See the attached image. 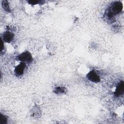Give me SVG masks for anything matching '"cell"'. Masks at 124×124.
I'll use <instances>...</instances> for the list:
<instances>
[{
    "mask_svg": "<svg viewBox=\"0 0 124 124\" xmlns=\"http://www.w3.org/2000/svg\"><path fill=\"white\" fill-rule=\"evenodd\" d=\"M122 9V3L120 1H116L112 4L110 8L108 10V11L115 16V15L120 13Z\"/></svg>",
    "mask_w": 124,
    "mask_h": 124,
    "instance_id": "cell-1",
    "label": "cell"
},
{
    "mask_svg": "<svg viewBox=\"0 0 124 124\" xmlns=\"http://www.w3.org/2000/svg\"><path fill=\"white\" fill-rule=\"evenodd\" d=\"M17 59L23 62H30L32 61V57L31 54L29 51H25L19 54L17 56Z\"/></svg>",
    "mask_w": 124,
    "mask_h": 124,
    "instance_id": "cell-2",
    "label": "cell"
},
{
    "mask_svg": "<svg viewBox=\"0 0 124 124\" xmlns=\"http://www.w3.org/2000/svg\"><path fill=\"white\" fill-rule=\"evenodd\" d=\"M87 78L89 80L93 82H98L100 80L99 77L94 70H91L87 74Z\"/></svg>",
    "mask_w": 124,
    "mask_h": 124,
    "instance_id": "cell-3",
    "label": "cell"
},
{
    "mask_svg": "<svg viewBox=\"0 0 124 124\" xmlns=\"http://www.w3.org/2000/svg\"><path fill=\"white\" fill-rule=\"evenodd\" d=\"M124 91V84L123 81H121L117 85L114 94L118 96L122 95Z\"/></svg>",
    "mask_w": 124,
    "mask_h": 124,
    "instance_id": "cell-4",
    "label": "cell"
},
{
    "mask_svg": "<svg viewBox=\"0 0 124 124\" xmlns=\"http://www.w3.org/2000/svg\"><path fill=\"white\" fill-rule=\"evenodd\" d=\"M26 64L25 62H21L19 64L17 65L15 69V74L17 76H20L23 74L24 69L25 68Z\"/></svg>",
    "mask_w": 124,
    "mask_h": 124,
    "instance_id": "cell-5",
    "label": "cell"
},
{
    "mask_svg": "<svg viewBox=\"0 0 124 124\" xmlns=\"http://www.w3.org/2000/svg\"><path fill=\"white\" fill-rule=\"evenodd\" d=\"M14 37V35L12 32L9 31H6L3 33L2 38L4 42L6 43H10L13 40Z\"/></svg>",
    "mask_w": 124,
    "mask_h": 124,
    "instance_id": "cell-6",
    "label": "cell"
},
{
    "mask_svg": "<svg viewBox=\"0 0 124 124\" xmlns=\"http://www.w3.org/2000/svg\"><path fill=\"white\" fill-rule=\"evenodd\" d=\"M2 7L3 8V9L7 11V12H9L10 11L9 5H8V2L6 0H3L2 1Z\"/></svg>",
    "mask_w": 124,
    "mask_h": 124,
    "instance_id": "cell-7",
    "label": "cell"
},
{
    "mask_svg": "<svg viewBox=\"0 0 124 124\" xmlns=\"http://www.w3.org/2000/svg\"><path fill=\"white\" fill-rule=\"evenodd\" d=\"M7 119L6 116L2 115V114H0V124H5L7 123Z\"/></svg>",
    "mask_w": 124,
    "mask_h": 124,
    "instance_id": "cell-8",
    "label": "cell"
},
{
    "mask_svg": "<svg viewBox=\"0 0 124 124\" xmlns=\"http://www.w3.org/2000/svg\"><path fill=\"white\" fill-rule=\"evenodd\" d=\"M55 92L56 93H62L64 92V89H63L62 88H60V87H57L55 89Z\"/></svg>",
    "mask_w": 124,
    "mask_h": 124,
    "instance_id": "cell-9",
    "label": "cell"
},
{
    "mask_svg": "<svg viewBox=\"0 0 124 124\" xmlns=\"http://www.w3.org/2000/svg\"><path fill=\"white\" fill-rule=\"evenodd\" d=\"M29 4H37L38 3H39L40 2H41V1H39V0H29L28 1Z\"/></svg>",
    "mask_w": 124,
    "mask_h": 124,
    "instance_id": "cell-10",
    "label": "cell"
}]
</instances>
